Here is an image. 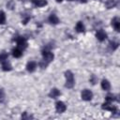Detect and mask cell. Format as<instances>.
Here are the masks:
<instances>
[{
    "label": "cell",
    "mask_w": 120,
    "mask_h": 120,
    "mask_svg": "<svg viewBox=\"0 0 120 120\" xmlns=\"http://www.w3.org/2000/svg\"><path fill=\"white\" fill-rule=\"evenodd\" d=\"M65 77H66V84H65V86L67 88H72L74 86V83H75L73 73L70 70H67L65 72Z\"/></svg>",
    "instance_id": "1"
},
{
    "label": "cell",
    "mask_w": 120,
    "mask_h": 120,
    "mask_svg": "<svg viewBox=\"0 0 120 120\" xmlns=\"http://www.w3.org/2000/svg\"><path fill=\"white\" fill-rule=\"evenodd\" d=\"M42 55H43V60L46 61L47 63H50V62L52 61L53 58H54L53 53L51 52L48 51V50H44V51L42 52Z\"/></svg>",
    "instance_id": "2"
},
{
    "label": "cell",
    "mask_w": 120,
    "mask_h": 120,
    "mask_svg": "<svg viewBox=\"0 0 120 120\" xmlns=\"http://www.w3.org/2000/svg\"><path fill=\"white\" fill-rule=\"evenodd\" d=\"M81 97H82V98L83 100L89 101V100H91L92 98H93V93H92L90 90H88V89H84V90L82 91Z\"/></svg>",
    "instance_id": "3"
},
{
    "label": "cell",
    "mask_w": 120,
    "mask_h": 120,
    "mask_svg": "<svg viewBox=\"0 0 120 120\" xmlns=\"http://www.w3.org/2000/svg\"><path fill=\"white\" fill-rule=\"evenodd\" d=\"M16 41H17L18 48H20L21 50H23V49H25L27 47V41H26V39L23 37H19L16 39Z\"/></svg>",
    "instance_id": "4"
},
{
    "label": "cell",
    "mask_w": 120,
    "mask_h": 120,
    "mask_svg": "<svg viewBox=\"0 0 120 120\" xmlns=\"http://www.w3.org/2000/svg\"><path fill=\"white\" fill-rule=\"evenodd\" d=\"M55 109H56V112L61 113V112H64L67 109V106L65 105V103L63 101H57L55 103Z\"/></svg>",
    "instance_id": "5"
},
{
    "label": "cell",
    "mask_w": 120,
    "mask_h": 120,
    "mask_svg": "<svg viewBox=\"0 0 120 120\" xmlns=\"http://www.w3.org/2000/svg\"><path fill=\"white\" fill-rule=\"evenodd\" d=\"M96 37L99 41H103V40H105L107 38V34L103 30H98L97 32V34H96Z\"/></svg>",
    "instance_id": "6"
},
{
    "label": "cell",
    "mask_w": 120,
    "mask_h": 120,
    "mask_svg": "<svg viewBox=\"0 0 120 120\" xmlns=\"http://www.w3.org/2000/svg\"><path fill=\"white\" fill-rule=\"evenodd\" d=\"M112 25L113 26V28L115 29V31H117V32L120 31V20L117 17H114L112 20Z\"/></svg>",
    "instance_id": "7"
},
{
    "label": "cell",
    "mask_w": 120,
    "mask_h": 120,
    "mask_svg": "<svg viewBox=\"0 0 120 120\" xmlns=\"http://www.w3.org/2000/svg\"><path fill=\"white\" fill-rule=\"evenodd\" d=\"M36 68H37V63L34 62V61H30V62H28L27 65H26V69H27L29 72H33V71H35Z\"/></svg>",
    "instance_id": "8"
},
{
    "label": "cell",
    "mask_w": 120,
    "mask_h": 120,
    "mask_svg": "<svg viewBox=\"0 0 120 120\" xmlns=\"http://www.w3.org/2000/svg\"><path fill=\"white\" fill-rule=\"evenodd\" d=\"M117 5V1L116 0H107L105 2V7L107 8H112Z\"/></svg>",
    "instance_id": "9"
},
{
    "label": "cell",
    "mask_w": 120,
    "mask_h": 120,
    "mask_svg": "<svg viewBox=\"0 0 120 120\" xmlns=\"http://www.w3.org/2000/svg\"><path fill=\"white\" fill-rule=\"evenodd\" d=\"M59 95H60V92H59V90H58L57 88H52V89L51 90V92L49 93V96H50V98H56Z\"/></svg>",
    "instance_id": "10"
},
{
    "label": "cell",
    "mask_w": 120,
    "mask_h": 120,
    "mask_svg": "<svg viewBox=\"0 0 120 120\" xmlns=\"http://www.w3.org/2000/svg\"><path fill=\"white\" fill-rule=\"evenodd\" d=\"M33 4L36 7H44L47 5V0H32Z\"/></svg>",
    "instance_id": "11"
},
{
    "label": "cell",
    "mask_w": 120,
    "mask_h": 120,
    "mask_svg": "<svg viewBox=\"0 0 120 120\" xmlns=\"http://www.w3.org/2000/svg\"><path fill=\"white\" fill-rule=\"evenodd\" d=\"M22 50H21L20 48L17 47L16 49H13V50H12V55H13L14 57L19 58V57L22 56Z\"/></svg>",
    "instance_id": "12"
},
{
    "label": "cell",
    "mask_w": 120,
    "mask_h": 120,
    "mask_svg": "<svg viewBox=\"0 0 120 120\" xmlns=\"http://www.w3.org/2000/svg\"><path fill=\"white\" fill-rule=\"evenodd\" d=\"M49 22L52 24H57L59 22V19L55 14H51L49 17Z\"/></svg>",
    "instance_id": "13"
},
{
    "label": "cell",
    "mask_w": 120,
    "mask_h": 120,
    "mask_svg": "<svg viewBox=\"0 0 120 120\" xmlns=\"http://www.w3.org/2000/svg\"><path fill=\"white\" fill-rule=\"evenodd\" d=\"M101 87H102L103 90H105V91H109V90L111 89V84H110L109 81H107V80H103V81L101 82Z\"/></svg>",
    "instance_id": "14"
},
{
    "label": "cell",
    "mask_w": 120,
    "mask_h": 120,
    "mask_svg": "<svg viewBox=\"0 0 120 120\" xmlns=\"http://www.w3.org/2000/svg\"><path fill=\"white\" fill-rule=\"evenodd\" d=\"M84 25H83V23L82 22H77V24H76V30H77V32H79V33H83L84 32Z\"/></svg>",
    "instance_id": "15"
},
{
    "label": "cell",
    "mask_w": 120,
    "mask_h": 120,
    "mask_svg": "<svg viewBox=\"0 0 120 120\" xmlns=\"http://www.w3.org/2000/svg\"><path fill=\"white\" fill-rule=\"evenodd\" d=\"M2 69L5 70V71H9V70H11V66H10V64L8 62V60L2 63Z\"/></svg>",
    "instance_id": "16"
},
{
    "label": "cell",
    "mask_w": 120,
    "mask_h": 120,
    "mask_svg": "<svg viewBox=\"0 0 120 120\" xmlns=\"http://www.w3.org/2000/svg\"><path fill=\"white\" fill-rule=\"evenodd\" d=\"M114 100H117V98H115L114 95H112V94H109V95H107V97H106V102H108V103H112V102L114 101Z\"/></svg>",
    "instance_id": "17"
},
{
    "label": "cell",
    "mask_w": 120,
    "mask_h": 120,
    "mask_svg": "<svg viewBox=\"0 0 120 120\" xmlns=\"http://www.w3.org/2000/svg\"><path fill=\"white\" fill-rule=\"evenodd\" d=\"M8 55L7 52H1L0 53V62L3 63L5 61H7L8 60Z\"/></svg>",
    "instance_id": "18"
},
{
    "label": "cell",
    "mask_w": 120,
    "mask_h": 120,
    "mask_svg": "<svg viewBox=\"0 0 120 120\" xmlns=\"http://www.w3.org/2000/svg\"><path fill=\"white\" fill-rule=\"evenodd\" d=\"M15 7V3L13 0H8V3H7V8H9V9H13Z\"/></svg>",
    "instance_id": "19"
},
{
    "label": "cell",
    "mask_w": 120,
    "mask_h": 120,
    "mask_svg": "<svg viewBox=\"0 0 120 120\" xmlns=\"http://www.w3.org/2000/svg\"><path fill=\"white\" fill-rule=\"evenodd\" d=\"M6 22V15L4 11H0V24L5 23Z\"/></svg>",
    "instance_id": "20"
},
{
    "label": "cell",
    "mask_w": 120,
    "mask_h": 120,
    "mask_svg": "<svg viewBox=\"0 0 120 120\" xmlns=\"http://www.w3.org/2000/svg\"><path fill=\"white\" fill-rule=\"evenodd\" d=\"M110 47H111V49L112 51H114V50H116L118 48V43L117 42H114V41H111L110 42Z\"/></svg>",
    "instance_id": "21"
},
{
    "label": "cell",
    "mask_w": 120,
    "mask_h": 120,
    "mask_svg": "<svg viewBox=\"0 0 120 120\" xmlns=\"http://www.w3.org/2000/svg\"><path fill=\"white\" fill-rule=\"evenodd\" d=\"M22 17H23V19H22V23L23 24H26L28 22V21L30 20V18H31L29 15H23Z\"/></svg>",
    "instance_id": "22"
},
{
    "label": "cell",
    "mask_w": 120,
    "mask_h": 120,
    "mask_svg": "<svg viewBox=\"0 0 120 120\" xmlns=\"http://www.w3.org/2000/svg\"><path fill=\"white\" fill-rule=\"evenodd\" d=\"M97 82H98V78L95 75H92L90 78V82H92V84H95Z\"/></svg>",
    "instance_id": "23"
},
{
    "label": "cell",
    "mask_w": 120,
    "mask_h": 120,
    "mask_svg": "<svg viewBox=\"0 0 120 120\" xmlns=\"http://www.w3.org/2000/svg\"><path fill=\"white\" fill-rule=\"evenodd\" d=\"M32 117H33V116H32V115H28L27 112H24V113L22 115V119H27V118H32Z\"/></svg>",
    "instance_id": "24"
},
{
    "label": "cell",
    "mask_w": 120,
    "mask_h": 120,
    "mask_svg": "<svg viewBox=\"0 0 120 120\" xmlns=\"http://www.w3.org/2000/svg\"><path fill=\"white\" fill-rule=\"evenodd\" d=\"M4 98H5V93L2 89H0V101L4 100Z\"/></svg>",
    "instance_id": "25"
},
{
    "label": "cell",
    "mask_w": 120,
    "mask_h": 120,
    "mask_svg": "<svg viewBox=\"0 0 120 120\" xmlns=\"http://www.w3.org/2000/svg\"><path fill=\"white\" fill-rule=\"evenodd\" d=\"M80 3H86L87 2V0H78Z\"/></svg>",
    "instance_id": "26"
},
{
    "label": "cell",
    "mask_w": 120,
    "mask_h": 120,
    "mask_svg": "<svg viewBox=\"0 0 120 120\" xmlns=\"http://www.w3.org/2000/svg\"><path fill=\"white\" fill-rule=\"evenodd\" d=\"M57 2H61V1H63V0H56Z\"/></svg>",
    "instance_id": "27"
},
{
    "label": "cell",
    "mask_w": 120,
    "mask_h": 120,
    "mask_svg": "<svg viewBox=\"0 0 120 120\" xmlns=\"http://www.w3.org/2000/svg\"><path fill=\"white\" fill-rule=\"evenodd\" d=\"M20 1H27V0H20Z\"/></svg>",
    "instance_id": "28"
},
{
    "label": "cell",
    "mask_w": 120,
    "mask_h": 120,
    "mask_svg": "<svg viewBox=\"0 0 120 120\" xmlns=\"http://www.w3.org/2000/svg\"><path fill=\"white\" fill-rule=\"evenodd\" d=\"M68 1H73V0H68Z\"/></svg>",
    "instance_id": "29"
}]
</instances>
